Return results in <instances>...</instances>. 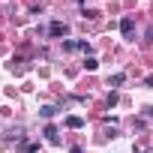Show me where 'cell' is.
<instances>
[{"mask_svg": "<svg viewBox=\"0 0 153 153\" xmlns=\"http://www.w3.org/2000/svg\"><path fill=\"white\" fill-rule=\"evenodd\" d=\"M66 126H72V129H81V126H84V120H81V117H66Z\"/></svg>", "mask_w": 153, "mask_h": 153, "instance_id": "cell-3", "label": "cell"}, {"mask_svg": "<svg viewBox=\"0 0 153 153\" xmlns=\"http://www.w3.org/2000/svg\"><path fill=\"white\" fill-rule=\"evenodd\" d=\"M108 84H111V87H117V84H123V75H120V72H117V75H111V78H108Z\"/></svg>", "mask_w": 153, "mask_h": 153, "instance_id": "cell-5", "label": "cell"}, {"mask_svg": "<svg viewBox=\"0 0 153 153\" xmlns=\"http://www.w3.org/2000/svg\"><path fill=\"white\" fill-rule=\"evenodd\" d=\"M120 30H123V36H132V30H135V21H132V18L126 15V18L120 21Z\"/></svg>", "mask_w": 153, "mask_h": 153, "instance_id": "cell-1", "label": "cell"}, {"mask_svg": "<svg viewBox=\"0 0 153 153\" xmlns=\"http://www.w3.org/2000/svg\"><path fill=\"white\" fill-rule=\"evenodd\" d=\"M63 33H66V24L54 21V24H51V36H63Z\"/></svg>", "mask_w": 153, "mask_h": 153, "instance_id": "cell-2", "label": "cell"}, {"mask_svg": "<svg viewBox=\"0 0 153 153\" xmlns=\"http://www.w3.org/2000/svg\"><path fill=\"white\" fill-rule=\"evenodd\" d=\"M45 138L54 144V141H57V129H54V126H48V129H45Z\"/></svg>", "mask_w": 153, "mask_h": 153, "instance_id": "cell-4", "label": "cell"}]
</instances>
